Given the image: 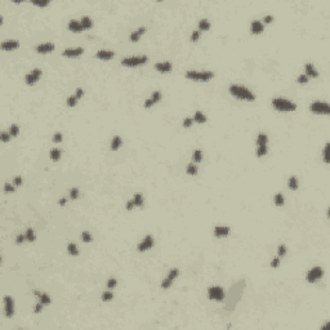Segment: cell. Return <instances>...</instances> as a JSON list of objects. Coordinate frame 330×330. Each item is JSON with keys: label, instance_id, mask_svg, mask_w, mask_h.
Listing matches in <instances>:
<instances>
[{"label": "cell", "instance_id": "cell-33", "mask_svg": "<svg viewBox=\"0 0 330 330\" xmlns=\"http://www.w3.org/2000/svg\"><path fill=\"white\" fill-rule=\"evenodd\" d=\"M275 204L277 206H283L284 205V196L281 194L275 195Z\"/></svg>", "mask_w": 330, "mask_h": 330}, {"label": "cell", "instance_id": "cell-8", "mask_svg": "<svg viewBox=\"0 0 330 330\" xmlns=\"http://www.w3.org/2000/svg\"><path fill=\"white\" fill-rule=\"evenodd\" d=\"M4 310H5V316L12 317L14 313V302L12 297H4Z\"/></svg>", "mask_w": 330, "mask_h": 330}, {"label": "cell", "instance_id": "cell-16", "mask_svg": "<svg viewBox=\"0 0 330 330\" xmlns=\"http://www.w3.org/2000/svg\"><path fill=\"white\" fill-rule=\"evenodd\" d=\"M250 30H251V32H253V34H256V35L262 34V32H263V25L259 22V21H253V22H251Z\"/></svg>", "mask_w": 330, "mask_h": 330}, {"label": "cell", "instance_id": "cell-32", "mask_svg": "<svg viewBox=\"0 0 330 330\" xmlns=\"http://www.w3.org/2000/svg\"><path fill=\"white\" fill-rule=\"evenodd\" d=\"M267 154V145L266 146H258L257 148V156L258 157H262Z\"/></svg>", "mask_w": 330, "mask_h": 330}, {"label": "cell", "instance_id": "cell-58", "mask_svg": "<svg viewBox=\"0 0 330 330\" xmlns=\"http://www.w3.org/2000/svg\"><path fill=\"white\" fill-rule=\"evenodd\" d=\"M41 308H43V303H41V302H39L38 304L35 306V312H36V313H39V312L41 311Z\"/></svg>", "mask_w": 330, "mask_h": 330}, {"label": "cell", "instance_id": "cell-44", "mask_svg": "<svg viewBox=\"0 0 330 330\" xmlns=\"http://www.w3.org/2000/svg\"><path fill=\"white\" fill-rule=\"evenodd\" d=\"M277 253H278V257L285 256V253H286V246H285V245H280L277 249Z\"/></svg>", "mask_w": 330, "mask_h": 330}, {"label": "cell", "instance_id": "cell-7", "mask_svg": "<svg viewBox=\"0 0 330 330\" xmlns=\"http://www.w3.org/2000/svg\"><path fill=\"white\" fill-rule=\"evenodd\" d=\"M178 274H179V269L178 268H173L172 271L169 272V275L166 276V278H164V281L161 283V288H163V289H168V288L173 284V281L175 280V277L178 276Z\"/></svg>", "mask_w": 330, "mask_h": 330}, {"label": "cell", "instance_id": "cell-56", "mask_svg": "<svg viewBox=\"0 0 330 330\" xmlns=\"http://www.w3.org/2000/svg\"><path fill=\"white\" fill-rule=\"evenodd\" d=\"M25 239H26V235H18V236H17V239H16L17 244H21V242H22Z\"/></svg>", "mask_w": 330, "mask_h": 330}, {"label": "cell", "instance_id": "cell-45", "mask_svg": "<svg viewBox=\"0 0 330 330\" xmlns=\"http://www.w3.org/2000/svg\"><path fill=\"white\" fill-rule=\"evenodd\" d=\"M10 137H12V136H10L9 133H7V132H3V133H1V142H4V143L8 142V141L10 139Z\"/></svg>", "mask_w": 330, "mask_h": 330}, {"label": "cell", "instance_id": "cell-21", "mask_svg": "<svg viewBox=\"0 0 330 330\" xmlns=\"http://www.w3.org/2000/svg\"><path fill=\"white\" fill-rule=\"evenodd\" d=\"M121 143H123V141H121V138H120L119 136L113 137L112 142H111V150H112V151H116V150L121 146Z\"/></svg>", "mask_w": 330, "mask_h": 330}, {"label": "cell", "instance_id": "cell-12", "mask_svg": "<svg viewBox=\"0 0 330 330\" xmlns=\"http://www.w3.org/2000/svg\"><path fill=\"white\" fill-rule=\"evenodd\" d=\"M18 47H19V43L17 40H8V41H3L1 43V49H4V50L17 49Z\"/></svg>", "mask_w": 330, "mask_h": 330}, {"label": "cell", "instance_id": "cell-35", "mask_svg": "<svg viewBox=\"0 0 330 330\" xmlns=\"http://www.w3.org/2000/svg\"><path fill=\"white\" fill-rule=\"evenodd\" d=\"M26 240H27V241H34V240H35L34 230L27 228V231H26Z\"/></svg>", "mask_w": 330, "mask_h": 330}, {"label": "cell", "instance_id": "cell-18", "mask_svg": "<svg viewBox=\"0 0 330 330\" xmlns=\"http://www.w3.org/2000/svg\"><path fill=\"white\" fill-rule=\"evenodd\" d=\"M115 56V52H111V50H100L97 52V57L100 59H111Z\"/></svg>", "mask_w": 330, "mask_h": 330}, {"label": "cell", "instance_id": "cell-5", "mask_svg": "<svg viewBox=\"0 0 330 330\" xmlns=\"http://www.w3.org/2000/svg\"><path fill=\"white\" fill-rule=\"evenodd\" d=\"M311 110L312 112L315 113H324V115H328L330 112V109H329V104L326 102H313L311 106Z\"/></svg>", "mask_w": 330, "mask_h": 330}, {"label": "cell", "instance_id": "cell-37", "mask_svg": "<svg viewBox=\"0 0 330 330\" xmlns=\"http://www.w3.org/2000/svg\"><path fill=\"white\" fill-rule=\"evenodd\" d=\"M187 173L190 175H195L197 173V168H196V165H194V164H190L187 166Z\"/></svg>", "mask_w": 330, "mask_h": 330}, {"label": "cell", "instance_id": "cell-19", "mask_svg": "<svg viewBox=\"0 0 330 330\" xmlns=\"http://www.w3.org/2000/svg\"><path fill=\"white\" fill-rule=\"evenodd\" d=\"M304 70H306V76H311V77H317V71L315 70L313 65L311 63H307L304 66Z\"/></svg>", "mask_w": 330, "mask_h": 330}, {"label": "cell", "instance_id": "cell-40", "mask_svg": "<svg viewBox=\"0 0 330 330\" xmlns=\"http://www.w3.org/2000/svg\"><path fill=\"white\" fill-rule=\"evenodd\" d=\"M76 101H77V98L75 97V95H71V97H68V98H67V106H68V107H74L75 104H76Z\"/></svg>", "mask_w": 330, "mask_h": 330}, {"label": "cell", "instance_id": "cell-28", "mask_svg": "<svg viewBox=\"0 0 330 330\" xmlns=\"http://www.w3.org/2000/svg\"><path fill=\"white\" fill-rule=\"evenodd\" d=\"M194 119L196 120L197 123H200V124H203V123L206 121V116L204 115L203 112H200V111H197V112L195 113V118H194Z\"/></svg>", "mask_w": 330, "mask_h": 330}, {"label": "cell", "instance_id": "cell-54", "mask_svg": "<svg viewBox=\"0 0 330 330\" xmlns=\"http://www.w3.org/2000/svg\"><path fill=\"white\" fill-rule=\"evenodd\" d=\"M134 206H136V205H134V201H133V200H129V201L127 203V209H128V210H132Z\"/></svg>", "mask_w": 330, "mask_h": 330}, {"label": "cell", "instance_id": "cell-23", "mask_svg": "<svg viewBox=\"0 0 330 330\" xmlns=\"http://www.w3.org/2000/svg\"><path fill=\"white\" fill-rule=\"evenodd\" d=\"M81 26H83V29H86V30L92 29V26H93V21H92L91 18H89L88 16L83 17V19H81Z\"/></svg>", "mask_w": 330, "mask_h": 330}, {"label": "cell", "instance_id": "cell-38", "mask_svg": "<svg viewBox=\"0 0 330 330\" xmlns=\"http://www.w3.org/2000/svg\"><path fill=\"white\" fill-rule=\"evenodd\" d=\"M18 133H19V128L17 127V125H12V127L9 128V134L12 137L18 136Z\"/></svg>", "mask_w": 330, "mask_h": 330}, {"label": "cell", "instance_id": "cell-60", "mask_svg": "<svg viewBox=\"0 0 330 330\" xmlns=\"http://www.w3.org/2000/svg\"><path fill=\"white\" fill-rule=\"evenodd\" d=\"M272 19H274V17H272V16H266L263 21H265L266 23H269V22H272Z\"/></svg>", "mask_w": 330, "mask_h": 330}, {"label": "cell", "instance_id": "cell-24", "mask_svg": "<svg viewBox=\"0 0 330 330\" xmlns=\"http://www.w3.org/2000/svg\"><path fill=\"white\" fill-rule=\"evenodd\" d=\"M267 141H268V138H267V136H266L265 133L258 134V139H257L258 146H266V145H267Z\"/></svg>", "mask_w": 330, "mask_h": 330}, {"label": "cell", "instance_id": "cell-26", "mask_svg": "<svg viewBox=\"0 0 330 330\" xmlns=\"http://www.w3.org/2000/svg\"><path fill=\"white\" fill-rule=\"evenodd\" d=\"M67 250L71 256H79V249H77V246L75 244H72V242L67 245Z\"/></svg>", "mask_w": 330, "mask_h": 330}, {"label": "cell", "instance_id": "cell-55", "mask_svg": "<svg viewBox=\"0 0 330 330\" xmlns=\"http://www.w3.org/2000/svg\"><path fill=\"white\" fill-rule=\"evenodd\" d=\"M83 94H84V92H83V89H76V94H75V97L79 100V98H81L83 97Z\"/></svg>", "mask_w": 330, "mask_h": 330}, {"label": "cell", "instance_id": "cell-57", "mask_svg": "<svg viewBox=\"0 0 330 330\" xmlns=\"http://www.w3.org/2000/svg\"><path fill=\"white\" fill-rule=\"evenodd\" d=\"M22 184V178L21 177H16L14 178V186H21Z\"/></svg>", "mask_w": 330, "mask_h": 330}, {"label": "cell", "instance_id": "cell-11", "mask_svg": "<svg viewBox=\"0 0 330 330\" xmlns=\"http://www.w3.org/2000/svg\"><path fill=\"white\" fill-rule=\"evenodd\" d=\"M54 50V45L52 43H45V44H40V45L36 47V52L41 53V54H45V53H50Z\"/></svg>", "mask_w": 330, "mask_h": 330}, {"label": "cell", "instance_id": "cell-13", "mask_svg": "<svg viewBox=\"0 0 330 330\" xmlns=\"http://www.w3.org/2000/svg\"><path fill=\"white\" fill-rule=\"evenodd\" d=\"M155 68L159 72H169L172 70V63L170 62H160V63L155 65Z\"/></svg>", "mask_w": 330, "mask_h": 330}, {"label": "cell", "instance_id": "cell-25", "mask_svg": "<svg viewBox=\"0 0 330 330\" xmlns=\"http://www.w3.org/2000/svg\"><path fill=\"white\" fill-rule=\"evenodd\" d=\"M61 150L59 148H53L52 151H50V159L52 160H54V161H57V160H59V157H61Z\"/></svg>", "mask_w": 330, "mask_h": 330}, {"label": "cell", "instance_id": "cell-48", "mask_svg": "<svg viewBox=\"0 0 330 330\" xmlns=\"http://www.w3.org/2000/svg\"><path fill=\"white\" fill-rule=\"evenodd\" d=\"M4 191H5V192H13V191H14V186H12L10 183H5Z\"/></svg>", "mask_w": 330, "mask_h": 330}, {"label": "cell", "instance_id": "cell-52", "mask_svg": "<svg viewBox=\"0 0 330 330\" xmlns=\"http://www.w3.org/2000/svg\"><path fill=\"white\" fill-rule=\"evenodd\" d=\"M278 265H280V258H278V257H277V258H274V260L271 262V266L274 267V268H276V267H277Z\"/></svg>", "mask_w": 330, "mask_h": 330}, {"label": "cell", "instance_id": "cell-49", "mask_svg": "<svg viewBox=\"0 0 330 330\" xmlns=\"http://www.w3.org/2000/svg\"><path fill=\"white\" fill-rule=\"evenodd\" d=\"M192 123H194V119H190V118L184 119V121H183V127H184V128L191 127V125H192Z\"/></svg>", "mask_w": 330, "mask_h": 330}, {"label": "cell", "instance_id": "cell-31", "mask_svg": "<svg viewBox=\"0 0 330 330\" xmlns=\"http://www.w3.org/2000/svg\"><path fill=\"white\" fill-rule=\"evenodd\" d=\"M192 159H194V161H196V163H200V161L203 160V152L200 151V150H195Z\"/></svg>", "mask_w": 330, "mask_h": 330}, {"label": "cell", "instance_id": "cell-29", "mask_svg": "<svg viewBox=\"0 0 330 330\" xmlns=\"http://www.w3.org/2000/svg\"><path fill=\"white\" fill-rule=\"evenodd\" d=\"M39 299H40V302L43 303V304H49V303L52 302L50 297L48 295V294H45V293H41L40 295H39Z\"/></svg>", "mask_w": 330, "mask_h": 330}, {"label": "cell", "instance_id": "cell-1", "mask_svg": "<svg viewBox=\"0 0 330 330\" xmlns=\"http://www.w3.org/2000/svg\"><path fill=\"white\" fill-rule=\"evenodd\" d=\"M230 93L236 98H240V100H245V101H254L256 100V95L253 94L249 89L244 88V86L240 85H231L230 86Z\"/></svg>", "mask_w": 330, "mask_h": 330}, {"label": "cell", "instance_id": "cell-2", "mask_svg": "<svg viewBox=\"0 0 330 330\" xmlns=\"http://www.w3.org/2000/svg\"><path fill=\"white\" fill-rule=\"evenodd\" d=\"M272 106L278 111H294L297 109L295 103H293L289 100H285V98H275V100H272Z\"/></svg>", "mask_w": 330, "mask_h": 330}, {"label": "cell", "instance_id": "cell-39", "mask_svg": "<svg viewBox=\"0 0 330 330\" xmlns=\"http://www.w3.org/2000/svg\"><path fill=\"white\" fill-rule=\"evenodd\" d=\"M112 298H113V294L111 293V292H104L103 294H102V299H103L104 302H109V301H111Z\"/></svg>", "mask_w": 330, "mask_h": 330}, {"label": "cell", "instance_id": "cell-47", "mask_svg": "<svg viewBox=\"0 0 330 330\" xmlns=\"http://www.w3.org/2000/svg\"><path fill=\"white\" fill-rule=\"evenodd\" d=\"M116 286V278H110L109 283H107V288L109 289H113Z\"/></svg>", "mask_w": 330, "mask_h": 330}, {"label": "cell", "instance_id": "cell-41", "mask_svg": "<svg viewBox=\"0 0 330 330\" xmlns=\"http://www.w3.org/2000/svg\"><path fill=\"white\" fill-rule=\"evenodd\" d=\"M160 98H161V93H160V92H155V93H152L151 100H152V102H154V103H156V102L160 101Z\"/></svg>", "mask_w": 330, "mask_h": 330}, {"label": "cell", "instance_id": "cell-17", "mask_svg": "<svg viewBox=\"0 0 330 330\" xmlns=\"http://www.w3.org/2000/svg\"><path fill=\"white\" fill-rule=\"evenodd\" d=\"M68 29H70L71 31H74V32H81V31H83L81 23L77 22V21H75V19H72V21H70V22H68Z\"/></svg>", "mask_w": 330, "mask_h": 330}, {"label": "cell", "instance_id": "cell-59", "mask_svg": "<svg viewBox=\"0 0 330 330\" xmlns=\"http://www.w3.org/2000/svg\"><path fill=\"white\" fill-rule=\"evenodd\" d=\"M152 104H154V102H152L151 98H150V100H146V101H145V107H147V109H148V107H151Z\"/></svg>", "mask_w": 330, "mask_h": 330}, {"label": "cell", "instance_id": "cell-9", "mask_svg": "<svg viewBox=\"0 0 330 330\" xmlns=\"http://www.w3.org/2000/svg\"><path fill=\"white\" fill-rule=\"evenodd\" d=\"M40 76H41V71L39 70V68L31 71V72L27 74V75H26V77H25L26 84H29V85H34V84L36 83L39 79H40Z\"/></svg>", "mask_w": 330, "mask_h": 330}, {"label": "cell", "instance_id": "cell-34", "mask_svg": "<svg viewBox=\"0 0 330 330\" xmlns=\"http://www.w3.org/2000/svg\"><path fill=\"white\" fill-rule=\"evenodd\" d=\"M289 188L290 190H297L298 188V181H297L295 177H292L289 179Z\"/></svg>", "mask_w": 330, "mask_h": 330}, {"label": "cell", "instance_id": "cell-53", "mask_svg": "<svg viewBox=\"0 0 330 330\" xmlns=\"http://www.w3.org/2000/svg\"><path fill=\"white\" fill-rule=\"evenodd\" d=\"M32 3H34L35 5H38V7H47V5L49 4L48 1H36V0H35V1H32Z\"/></svg>", "mask_w": 330, "mask_h": 330}, {"label": "cell", "instance_id": "cell-3", "mask_svg": "<svg viewBox=\"0 0 330 330\" xmlns=\"http://www.w3.org/2000/svg\"><path fill=\"white\" fill-rule=\"evenodd\" d=\"M146 56H137V57H129V58H124L121 61L123 66H128V67H134V66H139L147 62Z\"/></svg>", "mask_w": 330, "mask_h": 330}, {"label": "cell", "instance_id": "cell-22", "mask_svg": "<svg viewBox=\"0 0 330 330\" xmlns=\"http://www.w3.org/2000/svg\"><path fill=\"white\" fill-rule=\"evenodd\" d=\"M186 77L191 80H201V72H196V71H188L186 74Z\"/></svg>", "mask_w": 330, "mask_h": 330}, {"label": "cell", "instance_id": "cell-14", "mask_svg": "<svg viewBox=\"0 0 330 330\" xmlns=\"http://www.w3.org/2000/svg\"><path fill=\"white\" fill-rule=\"evenodd\" d=\"M230 233V227H224V226H218L214 228V235L217 237H223V236H227Z\"/></svg>", "mask_w": 330, "mask_h": 330}, {"label": "cell", "instance_id": "cell-10", "mask_svg": "<svg viewBox=\"0 0 330 330\" xmlns=\"http://www.w3.org/2000/svg\"><path fill=\"white\" fill-rule=\"evenodd\" d=\"M152 246H154V239H152L151 235L146 236L145 239H143V241L141 242L139 245H138V250L139 251H146L148 250V249H151Z\"/></svg>", "mask_w": 330, "mask_h": 330}, {"label": "cell", "instance_id": "cell-15", "mask_svg": "<svg viewBox=\"0 0 330 330\" xmlns=\"http://www.w3.org/2000/svg\"><path fill=\"white\" fill-rule=\"evenodd\" d=\"M83 48H75V49H66L63 52V56L66 57H79L83 54Z\"/></svg>", "mask_w": 330, "mask_h": 330}, {"label": "cell", "instance_id": "cell-4", "mask_svg": "<svg viewBox=\"0 0 330 330\" xmlns=\"http://www.w3.org/2000/svg\"><path fill=\"white\" fill-rule=\"evenodd\" d=\"M208 295L210 301L222 302L224 299V290L221 286H212L208 289Z\"/></svg>", "mask_w": 330, "mask_h": 330}, {"label": "cell", "instance_id": "cell-27", "mask_svg": "<svg viewBox=\"0 0 330 330\" xmlns=\"http://www.w3.org/2000/svg\"><path fill=\"white\" fill-rule=\"evenodd\" d=\"M209 27H210V23H209L208 19H201L199 22V29L203 30V31H208Z\"/></svg>", "mask_w": 330, "mask_h": 330}, {"label": "cell", "instance_id": "cell-51", "mask_svg": "<svg viewBox=\"0 0 330 330\" xmlns=\"http://www.w3.org/2000/svg\"><path fill=\"white\" fill-rule=\"evenodd\" d=\"M199 36H200V32L199 31H194L192 35H191V41H197Z\"/></svg>", "mask_w": 330, "mask_h": 330}, {"label": "cell", "instance_id": "cell-61", "mask_svg": "<svg viewBox=\"0 0 330 330\" xmlns=\"http://www.w3.org/2000/svg\"><path fill=\"white\" fill-rule=\"evenodd\" d=\"M59 204H61V205H65V204H66V199H61V200H59Z\"/></svg>", "mask_w": 330, "mask_h": 330}, {"label": "cell", "instance_id": "cell-50", "mask_svg": "<svg viewBox=\"0 0 330 330\" xmlns=\"http://www.w3.org/2000/svg\"><path fill=\"white\" fill-rule=\"evenodd\" d=\"M53 141H54L56 143L62 142V134H61V133H56V134H54V137H53Z\"/></svg>", "mask_w": 330, "mask_h": 330}, {"label": "cell", "instance_id": "cell-43", "mask_svg": "<svg viewBox=\"0 0 330 330\" xmlns=\"http://www.w3.org/2000/svg\"><path fill=\"white\" fill-rule=\"evenodd\" d=\"M328 152H329V145L326 143L325 147H324V160H325V163H328V161H329V155H328Z\"/></svg>", "mask_w": 330, "mask_h": 330}, {"label": "cell", "instance_id": "cell-46", "mask_svg": "<svg viewBox=\"0 0 330 330\" xmlns=\"http://www.w3.org/2000/svg\"><path fill=\"white\" fill-rule=\"evenodd\" d=\"M298 83L299 84H307L308 83V76H306V75H299Z\"/></svg>", "mask_w": 330, "mask_h": 330}, {"label": "cell", "instance_id": "cell-36", "mask_svg": "<svg viewBox=\"0 0 330 330\" xmlns=\"http://www.w3.org/2000/svg\"><path fill=\"white\" fill-rule=\"evenodd\" d=\"M81 240L84 242H91L92 240H93V237H92V235L89 232H86V231H84V232L81 233Z\"/></svg>", "mask_w": 330, "mask_h": 330}, {"label": "cell", "instance_id": "cell-20", "mask_svg": "<svg viewBox=\"0 0 330 330\" xmlns=\"http://www.w3.org/2000/svg\"><path fill=\"white\" fill-rule=\"evenodd\" d=\"M145 32H146V27H139L137 31H134L130 34V40L132 41H138L139 40V36L142 34H145Z\"/></svg>", "mask_w": 330, "mask_h": 330}, {"label": "cell", "instance_id": "cell-30", "mask_svg": "<svg viewBox=\"0 0 330 330\" xmlns=\"http://www.w3.org/2000/svg\"><path fill=\"white\" fill-rule=\"evenodd\" d=\"M133 201H134V205H136V206H142L143 205V196L141 194L134 195Z\"/></svg>", "mask_w": 330, "mask_h": 330}, {"label": "cell", "instance_id": "cell-6", "mask_svg": "<svg viewBox=\"0 0 330 330\" xmlns=\"http://www.w3.org/2000/svg\"><path fill=\"white\" fill-rule=\"evenodd\" d=\"M322 275H324V271L321 267H313L307 274V281L308 283H316L319 278L322 277Z\"/></svg>", "mask_w": 330, "mask_h": 330}, {"label": "cell", "instance_id": "cell-42", "mask_svg": "<svg viewBox=\"0 0 330 330\" xmlns=\"http://www.w3.org/2000/svg\"><path fill=\"white\" fill-rule=\"evenodd\" d=\"M70 197L71 199H77V197H79V190H77V188H71Z\"/></svg>", "mask_w": 330, "mask_h": 330}]
</instances>
